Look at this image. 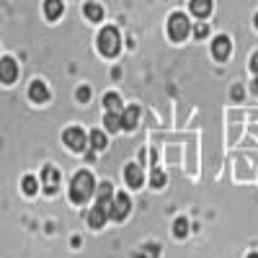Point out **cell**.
Instances as JSON below:
<instances>
[{
    "mask_svg": "<svg viewBox=\"0 0 258 258\" xmlns=\"http://www.w3.org/2000/svg\"><path fill=\"white\" fill-rule=\"evenodd\" d=\"M96 178L88 173V170H80V173H75L73 183H70V199L75 204H85L93 194H96Z\"/></svg>",
    "mask_w": 258,
    "mask_h": 258,
    "instance_id": "cell-1",
    "label": "cell"
},
{
    "mask_svg": "<svg viewBox=\"0 0 258 258\" xmlns=\"http://www.w3.org/2000/svg\"><path fill=\"white\" fill-rule=\"evenodd\" d=\"M119 49H121V36H119V31H116L114 26L101 29V34H98V52H101L103 57H116Z\"/></svg>",
    "mask_w": 258,
    "mask_h": 258,
    "instance_id": "cell-2",
    "label": "cell"
},
{
    "mask_svg": "<svg viewBox=\"0 0 258 258\" xmlns=\"http://www.w3.org/2000/svg\"><path fill=\"white\" fill-rule=\"evenodd\" d=\"M191 31V24H188V18L183 13H173L168 21V36L173 39V41H183Z\"/></svg>",
    "mask_w": 258,
    "mask_h": 258,
    "instance_id": "cell-3",
    "label": "cell"
},
{
    "mask_svg": "<svg viewBox=\"0 0 258 258\" xmlns=\"http://www.w3.org/2000/svg\"><path fill=\"white\" fill-rule=\"evenodd\" d=\"M64 145H68L73 153H83L85 145H88V137H85V132L80 126H70V129H64V135H62Z\"/></svg>",
    "mask_w": 258,
    "mask_h": 258,
    "instance_id": "cell-4",
    "label": "cell"
},
{
    "mask_svg": "<svg viewBox=\"0 0 258 258\" xmlns=\"http://www.w3.org/2000/svg\"><path fill=\"white\" fill-rule=\"evenodd\" d=\"M129 207H132V202H129L126 194H116L114 202H111V207H109V217L116 220V222H121L126 214H129Z\"/></svg>",
    "mask_w": 258,
    "mask_h": 258,
    "instance_id": "cell-5",
    "label": "cell"
},
{
    "mask_svg": "<svg viewBox=\"0 0 258 258\" xmlns=\"http://www.w3.org/2000/svg\"><path fill=\"white\" fill-rule=\"evenodd\" d=\"M41 188H44L47 194H57V188H59V170L54 165L41 168Z\"/></svg>",
    "mask_w": 258,
    "mask_h": 258,
    "instance_id": "cell-6",
    "label": "cell"
},
{
    "mask_svg": "<svg viewBox=\"0 0 258 258\" xmlns=\"http://www.w3.org/2000/svg\"><path fill=\"white\" fill-rule=\"evenodd\" d=\"M18 78V64L11 59V57H6V59H0V83H6V85H11L13 80Z\"/></svg>",
    "mask_w": 258,
    "mask_h": 258,
    "instance_id": "cell-7",
    "label": "cell"
},
{
    "mask_svg": "<svg viewBox=\"0 0 258 258\" xmlns=\"http://www.w3.org/2000/svg\"><path fill=\"white\" fill-rule=\"evenodd\" d=\"M124 181L129 183V188H140L142 183H145V173H142V168L140 165H126L124 168Z\"/></svg>",
    "mask_w": 258,
    "mask_h": 258,
    "instance_id": "cell-8",
    "label": "cell"
},
{
    "mask_svg": "<svg viewBox=\"0 0 258 258\" xmlns=\"http://www.w3.org/2000/svg\"><path fill=\"white\" fill-rule=\"evenodd\" d=\"M114 197H116V194H114V186H111L109 181H103V183H98V186H96V199H98V204H101V207L109 209V207H111V202H114Z\"/></svg>",
    "mask_w": 258,
    "mask_h": 258,
    "instance_id": "cell-9",
    "label": "cell"
},
{
    "mask_svg": "<svg viewBox=\"0 0 258 258\" xmlns=\"http://www.w3.org/2000/svg\"><path fill=\"white\" fill-rule=\"evenodd\" d=\"M137 121H140V109L137 106H126L121 111V129L132 132V129H137Z\"/></svg>",
    "mask_w": 258,
    "mask_h": 258,
    "instance_id": "cell-10",
    "label": "cell"
},
{
    "mask_svg": "<svg viewBox=\"0 0 258 258\" xmlns=\"http://www.w3.org/2000/svg\"><path fill=\"white\" fill-rule=\"evenodd\" d=\"M230 49H232V41L227 36H217L212 41V54L217 59H227L230 57Z\"/></svg>",
    "mask_w": 258,
    "mask_h": 258,
    "instance_id": "cell-11",
    "label": "cell"
},
{
    "mask_svg": "<svg viewBox=\"0 0 258 258\" xmlns=\"http://www.w3.org/2000/svg\"><path fill=\"white\" fill-rule=\"evenodd\" d=\"M106 220H109V209H106V207H101V204H96L91 212H88V225L91 227H103V222Z\"/></svg>",
    "mask_w": 258,
    "mask_h": 258,
    "instance_id": "cell-12",
    "label": "cell"
},
{
    "mask_svg": "<svg viewBox=\"0 0 258 258\" xmlns=\"http://www.w3.org/2000/svg\"><path fill=\"white\" fill-rule=\"evenodd\" d=\"M29 98L34 101V103H44L47 98H49V91H47V85L44 83H31V88H29Z\"/></svg>",
    "mask_w": 258,
    "mask_h": 258,
    "instance_id": "cell-13",
    "label": "cell"
},
{
    "mask_svg": "<svg viewBox=\"0 0 258 258\" xmlns=\"http://www.w3.org/2000/svg\"><path fill=\"white\" fill-rule=\"evenodd\" d=\"M191 13L199 18H207L212 13V0H191Z\"/></svg>",
    "mask_w": 258,
    "mask_h": 258,
    "instance_id": "cell-14",
    "label": "cell"
},
{
    "mask_svg": "<svg viewBox=\"0 0 258 258\" xmlns=\"http://www.w3.org/2000/svg\"><path fill=\"white\" fill-rule=\"evenodd\" d=\"M44 13L49 21H57L62 16V0H44Z\"/></svg>",
    "mask_w": 258,
    "mask_h": 258,
    "instance_id": "cell-15",
    "label": "cell"
},
{
    "mask_svg": "<svg viewBox=\"0 0 258 258\" xmlns=\"http://www.w3.org/2000/svg\"><path fill=\"white\" fill-rule=\"evenodd\" d=\"M103 106H106V111H116V114H121V111H124L121 98H119L116 93H106V96H103Z\"/></svg>",
    "mask_w": 258,
    "mask_h": 258,
    "instance_id": "cell-16",
    "label": "cell"
},
{
    "mask_svg": "<svg viewBox=\"0 0 258 258\" xmlns=\"http://www.w3.org/2000/svg\"><path fill=\"white\" fill-rule=\"evenodd\" d=\"M103 124H106V129H109V132H119V129H121V114H116V111H106Z\"/></svg>",
    "mask_w": 258,
    "mask_h": 258,
    "instance_id": "cell-17",
    "label": "cell"
},
{
    "mask_svg": "<svg viewBox=\"0 0 258 258\" xmlns=\"http://www.w3.org/2000/svg\"><path fill=\"white\" fill-rule=\"evenodd\" d=\"M83 13L88 16V21H101L103 18V8L98 3H88V6L83 8Z\"/></svg>",
    "mask_w": 258,
    "mask_h": 258,
    "instance_id": "cell-18",
    "label": "cell"
},
{
    "mask_svg": "<svg viewBox=\"0 0 258 258\" xmlns=\"http://www.w3.org/2000/svg\"><path fill=\"white\" fill-rule=\"evenodd\" d=\"M91 147L93 150H103L106 147V135L98 132V129H96V132H91Z\"/></svg>",
    "mask_w": 258,
    "mask_h": 258,
    "instance_id": "cell-19",
    "label": "cell"
},
{
    "mask_svg": "<svg viewBox=\"0 0 258 258\" xmlns=\"http://www.w3.org/2000/svg\"><path fill=\"white\" fill-rule=\"evenodd\" d=\"M150 183H153L155 188H163L165 186V173H163V170H153V173H150Z\"/></svg>",
    "mask_w": 258,
    "mask_h": 258,
    "instance_id": "cell-20",
    "label": "cell"
},
{
    "mask_svg": "<svg viewBox=\"0 0 258 258\" xmlns=\"http://www.w3.org/2000/svg\"><path fill=\"white\" fill-rule=\"evenodd\" d=\"M173 232L178 235V238H186V235H188V220L178 217V220H176V225H173Z\"/></svg>",
    "mask_w": 258,
    "mask_h": 258,
    "instance_id": "cell-21",
    "label": "cell"
},
{
    "mask_svg": "<svg viewBox=\"0 0 258 258\" xmlns=\"http://www.w3.org/2000/svg\"><path fill=\"white\" fill-rule=\"evenodd\" d=\"M21 186H24V194H29V197H31V194H36V188H39V181L34 176H26Z\"/></svg>",
    "mask_w": 258,
    "mask_h": 258,
    "instance_id": "cell-22",
    "label": "cell"
},
{
    "mask_svg": "<svg viewBox=\"0 0 258 258\" xmlns=\"http://www.w3.org/2000/svg\"><path fill=\"white\" fill-rule=\"evenodd\" d=\"M158 253H160L158 245H145V250L137 253V258H158Z\"/></svg>",
    "mask_w": 258,
    "mask_h": 258,
    "instance_id": "cell-23",
    "label": "cell"
},
{
    "mask_svg": "<svg viewBox=\"0 0 258 258\" xmlns=\"http://www.w3.org/2000/svg\"><path fill=\"white\" fill-rule=\"evenodd\" d=\"M78 101H80V103L91 101V88H88V85H83V88H78Z\"/></svg>",
    "mask_w": 258,
    "mask_h": 258,
    "instance_id": "cell-24",
    "label": "cell"
},
{
    "mask_svg": "<svg viewBox=\"0 0 258 258\" xmlns=\"http://www.w3.org/2000/svg\"><path fill=\"white\" fill-rule=\"evenodd\" d=\"M207 34H209V26L207 24H199L197 29H194V36H197V39H204Z\"/></svg>",
    "mask_w": 258,
    "mask_h": 258,
    "instance_id": "cell-25",
    "label": "cell"
},
{
    "mask_svg": "<svg viewBox=\"0 0 258 258\" xmlns=\"http://www.w3.org/2000/svg\"><path fill=\"white\" fill-rule=\"evenodd\" d=\"M250 70H253V73H258V52H255V54H253V59H250Z\"/></svg>",
    "mask_w": 258,
    "mask_h": 258,
    "instance_id": "cell-26",
    "label": "cell"
},
{
    "mask_svg": "<svg viewBox=\"0 0 258 258\" xmlns=\"http://www.w3.org/2000/svg\"><path fill=\"white\" fill-rule=\"evenodd\" d=\"M253 93H258V78L253 80Z\"/></svg>",
    "mask_w": 258,
    "mask_h": 258,
    "instance_id": "cell-27",
    "label": "cell"
},
{
    "mask_svg": "<svg viewBox=\"0 0 258 258\" xmlns=\"http://www.w3.org/2000/svg\"><path fill=\"white\" fill-rule=\"evenodd\" d=\"M248 258H258V253H250V255H248Z\"/></svg>",
    "mask_w": 258,
    "mask_h": 258,
    "instance_id": "cell-28",
    "label": "cell"
},
{
    "mask_svg": "<svg viewBox=\"0 0 258 258\" xmlns=\"http://www.w3.org/2000/svg\"><path fill=\"white\" fill-rule=\"evenodd\" d=\"M255 26H258V13H255Z\"/></svg>",
    "mask_w": 258,
    "mask_h": 258,
    "instance_id": "cell-29",
    "label": "cell"
}]
</instances>
